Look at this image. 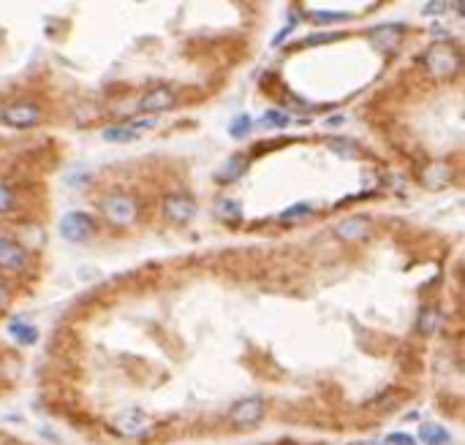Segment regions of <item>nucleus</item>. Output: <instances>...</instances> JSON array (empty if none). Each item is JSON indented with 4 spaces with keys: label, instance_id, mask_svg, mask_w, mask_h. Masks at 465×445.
Listing matches in <instances>:
<instances>
[{
    "label": "nucleus",
    "instance_id": "nucleus-1",
    "mask_svg": "<svg viewBox=\"0 0 465 445\" xmlns=\"http://www.w3.org/2000/svg\"><path fill=\"white\" fill-rule=\"evenodd\" d=\"M422 63L438 79H452L460 71V54H457V49H452L449 44H433L424 52Z\"/></svg>",
    "mask_w": 465,
    "mask_h": 445
},
{
    "label": "nucleus",
    "instance_id": "nucleus-2",
    "mask_svg": "<svg viewBox=\"0 0 465 445\" xmlns=\"http://www.w3.org/2000/svg\"><path fill=\"white\" fill-rule=\"evenodd\" d=\"M137 201L128 196H106L101 201V215L112 225H131L137 220Z\"/></svg>",
    "mask_w": 465,
    "mask_h": 445
},
{
    "label": "nucleus",
    "instance_id": "nucleus-3",
    "mask_svg": "<svg viewBox=\"0 0 465 445\" xmlns=\"http://www.w3.org/2000/svg\"><path fill=\"white\" fill-rule=\"evenodd\" d=\"M93 231H95V222L88 212H68V215L60 218V236H63L66 242H74V245L88 242V239L93 236Z\"/></svg>",
    "mask_w": 465,
    "mask_h": 445
},
{
    "label": "nucleus",
    "instance_id": "nucleus-4",
    "mask_svg": "<svg viewBox=\"0 0 465 445\" xmlns=\"http://www.w3.org/2000/svg\"><path fill=\"white\" fill-rule=\"evenodd\" d=\"M261 418H264V400L261 397L239 400L229 413V421L237 429H250V426L261 424Z\"/></svg>",
    "mask_w": 465,
    "mask_h": 445
},
{
    "label": "nucleus",
    "instance_id": "nucleus-5",
    "mask_svg": "<svg viewBox=\"0 0 465 445\" xmlns=\"http://www.w3.org/2000/svg\"><path fill=\"white\" fill-rule=\"evenodd\" d=\"M177 106V92L172 87H152L147 90L137 103V112L141 114H161V112H169Z\"/></svg>",
    "mask_w": 465,
    "mask_h": 445
},
{
    "label": "nucleus",
    "instance_id": "nucleus-6",
    "mask_svg": "<svg viewBox=\"0 0 465 445\" xmlns=\"http://www.w3.org/2000/svg\"><path fill=\"white\" fill-rule=\"evenodd\" d=\"M0 120H3L6 125H11V128H33V125H39L41 112H39V106H33V103H14V106L3 109Z\"/></svg>",
    "mask_w": 465,
    "mask_h": 445
},
{
    "label": "nucleus",
    "instance_id": "nucleus-7",
    "mask_svg": "<svg viewBox=\"0 0 465 445\" xmlns=\"http://www.w3.org/2000/svg\"><path fill=\"white\" fill-rule=\"evenodd\" d=\"M193 215H196V204L183 193H172V196L164 198V218L169 222L183 225V222L193 220Z\"/></svg>",
    "mask_w": 465,
    "mask_h": 445
},
{
    "label": "nucleus",
    "instance_id": "nucleus-8",
    "mask_svg": "<svg viewBox=\"0 0 465 445\" xmlns=\"http://www.w3.org/2000/svg\"><path fill=\"white\" fill-rule=\"evenodd\" d=\"M370 234V220L368 218H346L335 225V236L340 242H348V245H357L362 239H368Z\"/></svg>",
    "mask_w": 465,
    "mask_h": 445
},
{
    "label": "nucleus",
    "instance_id": "nucleus-9",
    "mask_svg": "<svg viewBox=\"0 0 465 445\" xmlns=\"http://www.w3.org/2000/svg\"><path fill=\"white\" fill-rule=\"evenodd\" d=\"M147 128H152V120H139V123H128V125H112V128H106L101 136H103V141H109V144H126V141L139 138V134L147 131Z\"/></svg>",
    "mask_w": 465,
    "mask_h": 445
},
{
    "label": "nucleus",
    "instance_id": "nucleus-10",
    "mask_svg": "<svg viewBox=\"0 0 465 445\" xmlns=\"http://www.w3.org/2000/svg\"><path fill=\"white\" fill-rule=\"evenodd\" d=\"M25 267H28V253H25L17 242H11V239L0 236V269L22 271Z\"/></svg>",
    "mask_w": 465,
    "mask_h": 445
},
{
    "label": "nucleus",
    "instance_id": "nucleus-11",
    "mask_svg": "<svg viewBox=\"0 0 465 445\" xmlns=\"http://www.w3.org/2000/svg\"><path fill=\"white\" fill-rule=\"evenodd\" d=\"M115 426H117V432H123V435H128V437H139L141 432H144V426H147V421H144V415H141L139 410L131 407V410L117 413Z\"/></svg>",
    "mask_w": 465,
    "mask_h": 445
},
{
    "label": "nucleus",
    "instance_id": "nucleus-12",
    "mask_svg": "<svg viewBox=\"0 0 465 445\" xmlns=\"http://www.w3.org/2000/svg\"><path fill=\"white\" fill-rule=\"evenodd\" d=\"M419 440L424 445H449L452 435H449V429H444L438 424H422L419 426Z\"/></svg>",
    "mask_w": 465,
    "mask_h": 445
},
{
    "label": "nucleus",
    "instance_id": "nucleus-13",
    "mask_svg": "<svg viewBox=\"0 0 465 445\" xmlns=\"http://www.w3.org/2000/svg\"><path fill=\"white\" fill-rule=\"evenodd\" d=\"M245 169H248V161H245L242 155H234V158H229V161L218 169L215 179H218V182H234V179H239L245 174Z\"/></svg>",
    "mask_w": 465,
    "mask_h": 445
},
{
    "label": "nucleus",
    "instance_id": "nucleus-14",
    "mask_svg": "<svg viewBox=\"0 0 465 445\" xmlns=\"http://www.w3.org/2000/svg\"><path fill=\"white\" fill-rule=\"evenodd\" d=\"M8 334H11L19 345H33V342L39 340V329L30 326V323H25V320H11V323H8Z\"/></svg>",
    "mask_w": 465,
    "mask_h": 445
},
{
    "label": "nucleus",
    "instance_id": "nucleus-15",
    "mask_svg": "<svg viewBox=\"0 0 465 445\" xmlns=\"http://www.w3.org/2000/svg\"><path fill=\"white\" fill-rule=\"evenodd\" d=\"M313 215H316V207L310 201H299V204H294V207L280 212V222H302L308 218H313Z\"/></svg>",
    "mask_w": 465,
    "mask_h": 445
},
{
    "label": "nucleus",
    "instance_id": "nucleus-16",
    "mask_svg": "<svg viewBox=\"0 0 465 445\" xmlns=\"http://www.w3.org/2000/svg\"><path fill=\"white\" fill-rule=\"evenodd\" d=\"M215 218L218 220H226V222H239L242 220V209H239V204L234 201V198H221V201H215Z\"/></svg>",
    "mask_w": 465,
    "mask_h": 445
},
{
    "label": "nucleus",
    "instance_id": "nucleus-17",
    "mask_svg": "<svg viewBox=\"0 0 465 445\" xmlns=\"http://www.w3.org/2000/svg\"><path fill=\"white\" fill-rule=\"evenodd\" d=\"M250 128H253V120H250L248 114H237L232 123H229V136H234V138H245V136L250 134Z\"/></svg>",
    "mask_w": 465,
    "mask_h": 445
},
{
    "label": "nucleus",
    "instance_id": "nucleus-18",
    "mask_svg": "<svg viewBox=\"0 0 465 445\" xmlns=\"http://www.w3.org/2000/svg\"><path fill=\"white\" fill-rule=\"evenodd\" d=\"M288 123H291V117L278 112V109H270V112L261 117V128H286Z\"/></svg>",
    "mask_w": 465,
    "mask_h": 445
},
{
    "label": "nucleus",
    "instance_id": "nucleus-19",
    "mask_svg": "<svg viewBox=\"0 0 465 445\" xmlns=\"http://www.w3.org/2000/svg\"><path fill=\"white\" fill-rule=\"evenodd\" d=\"M310 19L319 22V25H326V22H343V19H348V14H343V11H313Z\"/></svg>",
    "mask_w": 465,
    "mask_h": 445
},
{
    "label": "nucleus",
    "instance_id": "nucleus-20",
    "mask_svg": "<svg viewBox=\"0 0 465 445\" xmlns=\"http://www.w3.org/2000/svg\"><path fill=\"white\" fill-rule=\"evenodd\" d=\"M435 326H438V312L433 310V307H427L424 315L419 318V329H422L424 334H433V331H435Z\"/></svg>",
    "mask_w": 465,
    "mask_h": 445
},
{
    "label": "nucleus",
    "instance_id": "nucleus-21",
    "mask_svg": "<svg viewBox=\"0 0 465 445\" xmlns=\"http://www.w3.org/2000/svg\"><path fill=\"white\" fill-rule=\"evenodd\" d=\"M8 209H14V193L6 185H0V215L8 212Z\"/></svg>",
    "mask_w": 465,
    "mask_h": 445
},
{
    "label": "nucleus",
    "instance_id": "nucleus-22",
    "mask_svg": "<svg viewBox=\"0 0 465 445\" xmlns=\"http://www.w3.org/2000/svg\"><path fill=\"white\" fill-rule=\"evenodd\" d=\"M386 443L389 445H417L411 437H408V435H389V437H386Z\"/></svg>",
    "mask_w": 465,
    "mask_h": 445
},
{
    "label": "nucleus",
    "instance_id": "nucleus-23",
    "mask_svg": "<svg viewBox=\"0 0 465 445\" xmlns=\"http://www.w3.org/2000/svg\"><path fill=\"white\" fill-rule=\"evenodd\" d=\"M329 149H337V152H340V155H346V158H351V155H354V147L340 144V141H332V144H329Z\"/></svg>",
    "mask_w": 465,
    "mask_h": 445
},
{
    "label": "nucleus",
    "instance_id": "nucleus-24",
    "mask_svg": "<svg viewBox=\"0 0 465 445\" xmlns=\"http://www.w3.org/2000/svg\"><path fill=\"white\" fill-rule=\"evenodd\" d=\"M335 36L332 33H321V36H310V39H305V46H310V44H324V41H332Z\"/></svg>",
    "mask_w": 465,
    "mask_h": 445
},
{
    "label": "nucleus",
    "instance_id": "nucleus-25",
    "mask_svg": "<svg viewBox=\"0 0 465 445\" xmlns=\"http://www.w3.org/2000/svg\"><path fill=\"white\" fill-rule=\"evenodd\" d=\"M446 8V3H427V8H424V14H441Z\"/></svg>",
    "mask_w": 465,
    "mask_h": 445
},
{
    "label": "nucleus",
    "instance_id": "nucleus-26",
    "mask_svg": "<svg viewBox=\"0 0 465 445\" xmlns=\"http://www.w3.org/2000/svg\"><path fill=\"white\" fill-rule=\"evenodd\" d=\"M6 302V288H3V282H0V304Z\"/></svg>",
    "mask_w": 465,
    "mask_h": 445
}]
</instances>
